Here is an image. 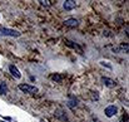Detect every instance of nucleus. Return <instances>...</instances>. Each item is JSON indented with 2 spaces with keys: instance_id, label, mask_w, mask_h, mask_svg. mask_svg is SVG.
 Wrapping results in <instances>:
<instances>
[{
  "instance_id": "f257e3e1",
  "label": "nucleus",
  "mask_w": 129,
  "mask_h": 122,
  "mask_svg": "<svg viewBox=\"0 0 129 122\" xmlns=\"http://www.w3.org/2000/svg\"><path fill=\"white\" fill-rule=\"evenodd\" d=\"M19 89L23 91L24 93H37V92H38V88H37V87L30 86V84H25V83L19 84Z\"/></svg>"
},
{
  "instance_id": "f03ea898",
  "label": "nucleus",
  "mask_w": 129,
  "mask_h": 122,
  "mask_svg": "<svg viewBox=\"0 0 129 122\" xmlns=\"http://www.w3.org/2000/svg\"><path fill=\"white\" fill-rule=\"evenodd\" d=\"M0 32H1L4 35H9V37H19L20 35V33L18 30L9 29V28H4V26H0Z\"/></svg>"
},
{
  "instance_id": "7ed1b4c3",
  "label": "nucleus",
  "mask_w": 129,
  "mask_h": 122,
  "mask_svg": "<svg viewBox=\"0 0 129 122\" xmlns=\"http://www.w3.org/2000/svg\"><path fill=\"white\" fill-rule=\"evenodd\" d=\"M117 111H118V108H117V106H108L104 110V113H105V116L106 117H113L114 114L117 113Z\"/></svg>"
},
{
  "instance_id": "20e7f679",
  "label": "nucleus",
  "mask_w": 129,
  "mask_h": 122,
  "mask_svg": "<svg viewBox=\"0 0 129 122\" xmlns=\"http://www.w3.org/2000/svg\"><path fill=\"white\" fill-rule=\"evenodd\" d=\"M102 82L106 86V87H109V88H114L117 86V83L114 82L113 79H110V78H108V77H103L102 78Z\"/></svg>"
},
{
  "instance_id": "39448f33",
  "label": "nucleus",
  "mask_w": 129,
  "mask_h": 122,
  "mask_svg": "<svg viewBox=\"0 0 129 122\" xmlns=\"http://www.w3.org/2000/svg\"><path fill=\"white\" fill-rule=\"evenodd\" d=\"M63 6H64L65 10H71V9H74L76 6V3L74 1V0H67V1H64Z\"/></svg>"
},
{
  "instance_id": "423d86ee",
  "label": "nucleus",
  "mask_w": 129,
  "mask_h": 122,
  "mask_svg": "<svg viewBox=\"0 0 129 122\" xmlns=\"http://www.w3.org/2000/svg\"><path fill=\"white\" fill-rule=\"evenodd\" d=\"M9 70H10V73L13 74V77H15L16 79H19V78H21L20 72H19V69H18L15 66H10V67H9Z\"/></svg>"
},
{
  "instance_id": "0eeeda50",
  "label": "nucleus",
  "mask_w": 129,
  "mask_h": 122,
  "mask_svg": "<svg viewBox=\"0 0 129 122\" xmlns=\"http://www.w3.org/2000/svg\"><path fill=\"white\" fill-rule=\"evenodd\" d=\"M65 44L68 45V47H70V48H74V49H78V51H79V53L80 54H83V49L79 47V45H78L76 44V43H74V42H71V40H65Z\"/></svg>"
},
{
  "instance_id": "6e6552de",
  "label": "nucleus",
  "mask_w": 129,
  "mask_h": 122,
  "mask_svg": "<svg viewBox=\"0 0 129 122\" xmlns=\"http://www.w3.org/2000/svg\"><path fill=\"white\" fill-rule=\"evenodd\" d=\"M64 24L65 25H68V26H76L78 25V20L76 19H67L65 21H64Z\"/></svg>"
},
{
  "instance_id": "1a4fd4ad",
  "label": "nucleus",
  "mask_w": 129,
  "mask_h": 122,
  "mask_svg": "<svg viewBox=\"0 0 129 122\" xmlns=\"http://www.w3.org/2000/svg\"><path fill=\"white\" fill-rule=\"evenodd\" d=\"M6 92H8V86L6 83H0V95H6Z\"/></svg>"
},
{
  "instance_id": "9d476101",
  "label": "nucleus",
  "mask_w": 129,
  "mask_h": 122,
  "mask_svg": "<svg viewBox=\"0 0 129 122\" xmlns=\"http://www.w3.org/2000/svg\"><path fill=\"white\" fill-rule=\"evenodd\" d=\"M52 78H53L54 81H56V82H60V81H61V77H60L59 74H53Z\"/></svg>"
},
{
  "instance_id": "9b49d317",
  "label": "nucleus",
  "mask_w": 129,
  "mask_h": 122,
  "mask_svg": "<svg viewBox=\"0 0 129 122\" xmlns=\"http://www.w3.org/2000/svg\"><path fill=\"white\" fill-rule=\"evenodd\" d=\"M76 103H78L76 101H69V102H68V106L73 108V107H75V106H76Z\"/></svg>"
},
{
  "instance_id": "f8f14e48",
  "label": "nucleus",
  "mask_w": 129,
  "mask_h": 122,
  "mask_svg": "<svg viewBox=\"0 0 129 122\" xmlns=\"http://www.w3.org/2000/svg\"><path fill=\"white\" fill-rule=\"evenodd\" d=\"M98 98H99L98 93L95 95V92H91V99H93V101H95V99H98Z\"/></svg>"
},
{
  "instance_id": "ddd939ff",
  "label": "nucleus",
  "mask_w": 129,
  "mask_h": 122,
  "mask_svg": "<svg viewBox=\"0 0 129 122\" xmlns=\"http://www.w3.org/2000/svg\"><path fill=\"white\" fill-rule=\"evenodd\" d=\"M100 63H102V64H103V66H105V67H108L109 69H112V66H110V64H106L105 62H100Z\"/></svg>"
},
{
  "instance_id": "4468645a",
  "label": "nucleus",
  "mask_w": 129,
  "mask_h": 122,
  "mask_svg": "<svg viewBox=\"0 0 129 122\" xmlns=\"http://www.w3.org/2000/svg\"><path fill=\"white\" fill-rule=\"evenodd\" d=\"M39 3H41L43 5H49V1H44V0H41V1H39Z\"/></svg>"
}]
</instances>
